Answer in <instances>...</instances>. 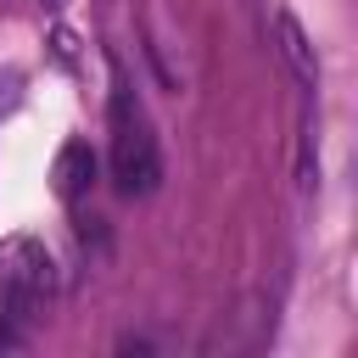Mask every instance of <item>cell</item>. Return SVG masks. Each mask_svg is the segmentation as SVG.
<instances>
[{"mask_svg": "<svg viewBox=\"0 0 358 358\" xmlns=\"http://www.w3.org/2000/svg\"><path fill=\"white\" fill-rule=\"evenodd\" d=\"M90 179H95L90 145H62V157H56V190H62L67 201H78V196L90 190Z\"/></svg>", "mask_w": 358, "mask_h": 358, "instance_id": "4", "label": "cell"}, {"mask_svg": "<svg viewBox=\"0 0 358 358\" xmlns=\"http://www.w3.org/2000/svg\"><path fill=\"white\" fill-rule=\"evenodd\" d=\"M56 302V263L39 241L17 235L0 246V352L22 347Z\"/></svg>", "mask_w": 358, "mask_h": 358, "instance_id": "2", "label": "cell"}, {"mask_svg": "<svg viewBox=\"0 0 358 358\" xmlns=\"http://www.w3.org/2000/svg\"><path fill=\"white\" fill-rule=\"evenodd\" d=\"M274 50L285 62V73L302 84V90H319V56H313V39L302 34V22L291 11H274Z\"/></svg>", "mask_w": 358, "mask_h": 358, "instance_id": "3", "label": "cell"}, {"mask_svg": "<svg viewBox=\"0 0 358 358\" xmlns=\"http://www.w3.org/2000/svg\"><path fill=\"white\" fill-rule=\"evenodd\" d=\"M106 151H112V185L123 196H151L162 185V151H157L145 101L134 95L117 62H112V95H106Z\"/></svg>", "mask_w": 358, "mask_h": 358, "instance_id": "1", "label": "cell"}, {"mask_svg": "<svg viewBox=\"0 0 358 358\" xmlns=\"http://www.w3.org/2000/svg\"><path fill=\"white\" fill-rule=\"evenodd\" d=\"M45 6H62V0H45Z\"/></svg>", "mask_w": 358, "mask_h": 358, "instance_id": "5", "label": "cell"}]
</instances>
